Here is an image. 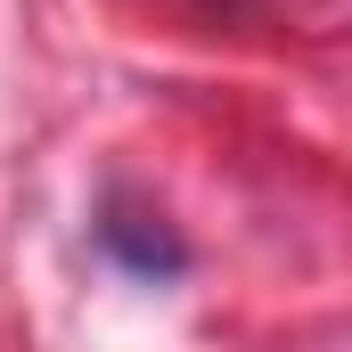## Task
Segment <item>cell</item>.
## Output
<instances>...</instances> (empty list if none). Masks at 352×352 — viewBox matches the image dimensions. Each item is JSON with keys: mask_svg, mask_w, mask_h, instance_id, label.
Segmentation results:
<instances>
[{"mask_svg": "<svg viewBox=\"0 0 352 352\" xmlns=\"http://www.w3.org/2000/svg\"><path fill=\"white\" fill-rule=\"evenodd\" d=\"M107 254H123V263H140V270H180L173 238H140V230H123V221H107Z\"/></svg>", "mask_w": 352, "mask_h": 352, "instance_id": "6da1fadb", "label": "cell"}]
</instances>
